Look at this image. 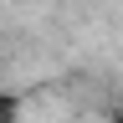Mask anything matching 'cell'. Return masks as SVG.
I'll return each mask as SVG.
<instances>
[{
	"label": "cell",
	"instance_id": "6da1fadb",
	"mask_svg": "<svg viewBox=\"0 0 123 123\" xmlns=\"http://www.w3.org/2000/svg\"><path fill=\"white\" fill-rule=\"evenodd\" d=\"M0 123H21V98L15 92H0Z\"/></svg>",
	"mask_w": 123,
	"mask_h": 123
},
{
	"label": "cell",
	"instance_id": "7a4b0ae2",
	"mask_svg": "<svg viewBox=\"0 0 123 123\" xmlns=\"http://www.w3.org/2000/svg\"><path fill=\"white\" fill-rule=\"evenodd\" d=\"M113 123H123V113H118V118H113Z\"/></svg>",
	"mask_w": 123,
	"mask_h": 123
}]
</instances>
